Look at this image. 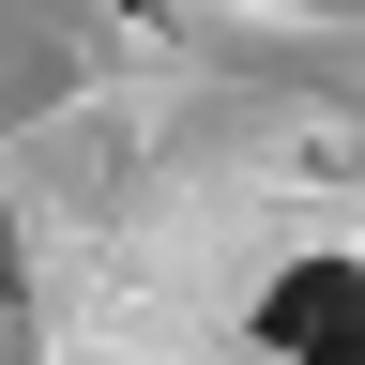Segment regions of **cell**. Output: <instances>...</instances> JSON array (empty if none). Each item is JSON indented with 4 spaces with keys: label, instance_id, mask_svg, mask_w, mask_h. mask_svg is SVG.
Masks as SVG:
<instances>
[{
    "label": "cell",
    "instance_id": "1",
    "mask_svg": "<svg viewBox=\"0 0 365 365\" xmlns=\"http://www.w3.org/2000/svg\"><path fill=\"white\" fill-rule=\"evenodd\" d=\"M259 335L289 350V365H365V274H350V259H304V274H274Z\"/></svg>",
    "mask_w": 365,
    "mask_h": 365
}]
</instances>
